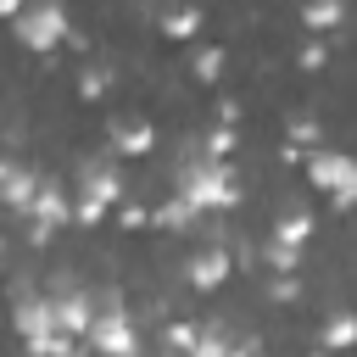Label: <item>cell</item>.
<instances>
[{
    "label": "cell",
    "instance_id": "obj_17",
    "mask_svg": "<svg viewBox=\"0 0 357 357\" xmlns=\"http://www.w3.org/2000/svg\"><path fill=\"white\" fill-rule=\"evenodd\" d=\"M195 28H201V11L195 6H167L162 11V33L167 39H195Z\"/></svg>",
    "mask_w": 357,
    "mask_h": 357
},
{
    "label": "cell",
    "instance_id": "obj_19",
    "mask_svg": "<svg viewBox=\"0 0 357 357\" xmlns=\"http://www.w3.org/2000/svg\"><path fill=\"white\" fill-rule=\"evenodd\" d=\"M106 89H112V67L84 61V67H78V100H100Z\"/></svg>",
    "mask_w": 357,
    "mask_h": 357
},
{
    "label": "cell",
    "instance_id": "obj_21",
    "mask_svg": "<svg viewBox=\"0 0 357 357\" xmlns=\"http://www.w3.org/2000/svg\"><path fill=\"white\" fill-rule=\"evenodd\" d=\"M262 268H268V273H296V268H301V251L268 240V245H262Z\"/></svg>",
    "mask_w": 357,
    "mask_h": 357
},
{
    "label": "cell",
    "instance_id": "obj_7",
    "mask_svg": "<svg viewBox=\"0 0 357 357\" xmlns=\"http://www.w3.org/2000/svg\"><path fill=\"white\" fill-rule=\"evenodd\" d=\"M11 329L22 335V346H28V357L45 346V340H56L61 335V324H56V301H50V290L39 296V290H17V307H11Z\"/></svg>",
    "mask_w": 357,
    "mask_h": 357
},
{
    "label": "cell",
    "instance_id": "obj_4",
    "mask_svg": "<svg viewBox=\"0 0 357 357\" xmlns=\"http://www.w3.org/2000/svg\"><path fill=\"white\" fill-rule=\"evenodd\" d=\"M301 173H307L312 190L329 195L335 212H357V156H346V151H324V145H318V151H307Z\"/></svg>",
    "mask_w": 357,
    "mask_h": 357
},
{
    "label": "cell",
    "instance_id": "obj_16",
    "mask_svg": "<svg viewBox=\"0 0 357 357\" xmlns=\"http://www.w3.org/2000/svg\"><path fill=\"white\" fill-rule=\"evenodd\" d=\"M351 346H357V312L340 307L324 318V351H351Z\"/></svg>",
    "mask_w": 357,
    "mask_h": 357
},
{
    "label": "cell",
    "instance_id": "obj_29",
    "mask_svg": "<svg viewBox=\"0 0 357 357\" xmlns=\"http://www.w3.org/2000/svg\"><path fill=\"white\" fill-rule=\"evenodd\" d=\"M301 357H329V351H301Z\"/></svg>",
    "mask_w": 357,
    "mask_h": 357
},
{
    "label": "cell",
    "instance_id": "obj_13",
    "mask_svg": "<svg viewBox=\"0 0 357 357\" xmlns=\"http://www.w3.org/2000/svg\"><path fill=\"white\" fill-rule=\"evenodd\" d=\"M195 206L190 201H178V195H167L162 206H151V229H167V234H184V229H195Z\"/></svg>",
    "mask_w": 357,
    "mask_h": 357
},
{
    "label": "cell",
    "instance_id": "obj_20",
    "mask_svg": "<svg viewBox=\"0 0 357 357\" xmlns=\"http://www.w3.org/2000/svg\"><path fill=\"white\" fill-rule=\"evenodd\" d=\"M190 67H195V78H201V84H218V78H223V67H229V56H223V45H201Z\"/></svg>",
    "mask_w": 357,
    "mask_h": 357
},
{
    "label": "cell",
    "instance_id": "obj_30",
    "mask_svg": "<svg viewBox=\"0 0 357 357\" xmlns=\"http://www.w3.org/2000/svg\"><path fill=\"white\" fill-rule=\"evenodd\" d=\"M0 268H6V240H0Z\"/></svg>",
    "mask_w": 357,
    "mask_h": 357
},
{
    "label": "cell",
    "instance_id": "obj_14",
    "mask_svg": "<svg viewBox=\"0 0 357 357\" xmlns=\"http://www.w3.org/2000/svg\"><path fill=\"white\" fill-rule=\"evenodd\" d=\"M201 329H206V324H190V318H167V324H162V351H173V357H190V351L201 346Z\"/></svg>",
    "mask_w": 357,
    "mask_h": 357
},
{
    "label": "cell",
    "instance_id": "obj_28",
    "mask_svg": "<svg viewBox=\"0 0 357 357\" xmlns=\"http://www.w3.org/2000/svg\"><path fill=\"white\" fill-rule=\"evenodd\" d=\"M22 6H28V0H0V17H6V22H17V17H22Z\"/></svg>",
    "mask_w": 357,
    "mask_h": 357
},
{
    "label": "cell",
    "instance_id": "obj_11",
    "mask_svg": "<svg viewBox=\"0 0 357 357\" xmlns=\"http://www.w3.org/2000/svg\"><path fill=\"white\" fill-rule=\"evenodd\" d=\"M106 134H112V156H151L156 151V128L145 117H117Z\"/></svg>",
    "mask_w": 357,
    "mask_h": 357
},
{
    "label": "cell",
    "instance_id": "obj_24",
    "mask_svg": "<svg viewBox=\"0 0 357 357\" xmlns=\"http://www.w3.org/2000/svg\"><path fill=\"white\" fill-rule=\"evenodd\" d=\"M117 229H128V234L151 229V206H145V201H123V206H117Z\"/></svg>",
    "mask_w": 357,
    "mask_h": 357
},
{
    "label": "cell",
    "instance_id": "obj_8",
    "mask_svg": "<svg viewBox=\"0 0 357 357\" xmlns=\"http://www.w3.org/2000/svg\"><path fill=\"white\" fill-rule=\"evenodd\" d=\"M50 301H56V324H61V335H73V340H89V318H95V296H89L84 284H73V279H61V284L50 290Z\"/></svg>",
    "mask_w": 357,
    "mask_h": 357
},
{
    "label": "cell",
    "instance_id": "obj_10",
    "mask_svg": "<svg viewBox=\"0 0 357 357\" xmlns=\"http://www.w3.org/2000/svg\"><path fill=\"white\" fill-rule=\"evenodd\" d=\"M33 190H39V173L17 156H0V206L11 212H28L33 206Z\"/></svg>",
    "mask_w": 357,
    "mask_h": 357
},
{
    "label": "cell",
    "instance_id": "obj_27",
    "mask_svg": "<svg viewBox=\"0 0 357 357\" xmlns=\"http://www.w3.org/2000/svg\"><path fill=\"white\" fill-rule=\"evenodd\" d=\"M223 357H262V346H257V340H234Z\"/></svg>",
    "mask_w": 357,
    "mask_h": 357
},
{
    "label": "cell",
    "instance_id": "obj_15",
    "mask_svg": "<svg viewBox=\"0 0 357 357\" xmlns=\"http://www.w3.org/2000/svg\"><path fill=\"white\" fill-rule=\"evenodd\" d=\"M301 22L312 33H335L346 22V0H301Z\"/></svg>",
    "mask_w": 357,
    "mask_h": 357
},
{
    "label": "cell",
    "instance_id": "obj_2",
    "mask_svg": "<svg viewBox=\"0 0 357 357\" xmlns=\"http://www.w3.org/2000/svg\"><path fill=\"white\" fill-rule=\"evenodd\" d=\"M123 206V167L117 156H84L78 178H73V223L95 229Z\"/></svg>",
    "mask_w": 357,
    "mask_h": 357
},
{
    "label": "cell",
    "instance_id": "obj_22",
    "mask_svg": "<svg viewBox=\"0 0 357 357\" xmlns=\"http://www.w3.org/2000/svg\"><path fill=\"white\" fill-rule=\"evenodd\" d=\"M234 145H240V134L218 123V128H212V134L201 139V156H218V162H229V156H234Z\"/></svg>",
    "mask_w": 357,
    "mask_h": 357
},
{
    "label": "cell",
    "instance_id": "obj_25",
    "mask_svg": "<svg viewBox=\"0 0 357 357\" xmlns=\"http://www.w3.org/2000/svg\"><path fill=\"white\" fill-rule=\"evenodd\" d=\"M324 61H329V45H318V39H307V45L296 50V67H301V73H318Z\"/></svg>",
    "mask_w": 357,
    "mask_h": 357
},
{
    "label": "cell",
    "instance_id": "obj_9",
    "mask_svg": "<svg viewBox=\"0 0 357 357\" xmlns=\"http://www.w3.org/2000/svg\"><path fill=\"white\" fill-rule=\"evenodd\" d=\"M229 273H234V251H229L223 240H218V245H201V251L184 262V284H190V290H223Z\"/></svg>",
    "mask_w": 357,
    "mask_h": 357
},
{
    "label": "cell",
    "instance_id": "obj_5",
    "mask_svg": "<svg viewBox=\"0 0 357 357\" xmlns=\"http://www.w3.org/2000/svg\"><path fill=\"white\" fill-rule=\"evenodd\" d=\"M11 33H17V45L33 50V56L61 50V45L73 39V28H67V6H61V0H28L22 17L11 22Z\"/></svg>",
    "mask_w": 357,
    "mask_h": 357
},
{
    "label": "cell",
    "instance_id": "obj_6",
    "mask_svg": "<svg viewBox=\"0 0 357 357\" xmlns=\"http://www.w3.org/2000/svg\"><path fill=\"white\" fill-rule=\"evenodd\" d=\"M61 223H73V190L61 178H39L33 206H28V245H50Z\"/></svg>",
    "mask_w": 357,
    "mask_h": 357
},
{
    "label": "cell",
    "instance_id": "obj_23",
    "mask_svg": "<svg viewBox=\"0 0 357 357\" xmlns=\"http://www.w3.org/2000/svg\"><path fill=\"white\" fill-rule=\"evenodd\" d=\"M262 290H268V301H279V307L301 301V279H296V273H273V279H268Z\"/></svg>",
    "mask_w": 357,
    "mask_h": 357
},
{
    "label": "cell",
    "instance_id": "obj_31",
    "mask_svg": "<svg viewBox=\"0 0 357 357\" xmlns=\"http://www.w3.org/2000/svg\"><path fill=\"white\" fill-rule=\"evenodd\" d=\"M162 357H173V351H162Z\"/></svg>",
    "mask_w": 357,
    "mask_h": 357
},
{
    "label": "cell",
    "instance_id": "obj_18",
    "mask_svg": "<svg viewBox=\"0 0 357 357\" xmlns=\"http://www.w3.org/2000/svg\"><path fill=\"white\" fill-rule=\"evenodd\" d=\"M318 139H324V123H318V117L301 112V117L284 123V145H296V151H318Z\"/></svg>",
    "mask_w": 357,
    "mask_h": 357
},
{
    "label": "cell",
    "instance_id": "obj_3",
    "mask_svg": "<svg viewBox=\"0 0 357 357\" xmlns=\"http://www.w3.org/2000/svg\"><path fill=\"white\" fill-rule=\"evenodd\" d=\"M89 296H95V318H89V340H84V346H89L95 357H145L139 324H134L123 290L106 284V290H89Z\"/></svg>",
    "mask_w": 357,
    "mask_h": 357
},
{
    "label": "cell",
    "instance_id": "obj_26",
    "mask_svg": "<svg viewBox=\"0 0 357 357\" xmlns=\"http://www.w3.org/2000/svg\"><path fill=\"white\" fill-rule=\"evenodd\" d=\"M212 112H218V123H223V128H234V123H240V100H218Z\"/></svg>",
    "mask_w": 357,
    "mask_h": 357
},
{
    "label": "cell",
    "instance_id": "obj_12",
    "mask_svg": "<svg viewBox=\"0 0 357 357\" xmlns=\"http://www.w3.org/2000/svg\"><path fill=\"white\" fill-rule=\"evenodd\" d=\"M268 240H279V245H296V251H301V245L312 240V212H307V206H284V212L273 218Z\"/></svg>",
    "mask_w": 357,
    "mask_h": 357
},
{
    "label": "cell",
    "instance_id": "obj_1",
    "mask_svg": "<svg viewBox=\"0 0 357 357\" xmlns=\"http://www.w3.org/2000/svg\"><path fill=\"white\" fill-rule=\"evenodd\" d=\"M173 195L190 201V206L206 218V212H234L240 195H245V184H240V167H234V162L184 151V156L173 162Z\"/></svg>",
    "mask_w": 357,
    "mask_h": 357
}]
</instances>
